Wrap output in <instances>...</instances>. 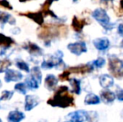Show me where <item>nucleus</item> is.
<instances>
[{"mask_svg":"<svg viewBox=\"0 0 123 122\" xmlns=\"http://www.w3.org/2000/svg\"><path fill=\"white\" fill-rule=\"evenodd\" d=\"M12 20H14V18H13L8 13H3V12H0V23H6L8 22H9V23H13L14 24V22H12Z\"/></svg>","mask_w":123,"mask_h":122,"instance_id":"obj_22","label":"nucleus"},{"mask_svg":"<svg viewBox=\"0 0 123 122\" xmlns=\"http://www.w3.org/2000/svg\"><path fill=\"white\" fill-rule=\"evenodd\" d=\"M93 44L99 51H105L110 46V41L107 38H98L94 39Z\"/></svg>","mask_w":123,"mask_h":122,"instance_id":"obj_9","label":"nucleus"},{"mask_svg":"<svg viewBox=\"0 0 123 122\" xmlns=\"http://www.w3.org/2000/svg\"><path fill=\"white\" fill-rule=\"evenodd\" d=\"M86 116H87V111L80 110L70 113L67 116V118L70 122H84L86 121Z\"/></svg>","mask_w":123,"mask_h":122,"instance_id":"obj_7","label":"nucleus"},{"mask_svg":"<svg viewBox=\"0 0 123 122\" xmlns=\"http://www.w3.org/2000/svg\"><path fill=\"white\" fill-rule=\"evenodd\" d=\"M94 66H93L92 64H81L79 66H75V67H71V68L69 69V71L70 73H80V74H84L86 72H91L93 70Z\"/></svg>","mask_w":123,"mask_h":122,"instance_id":"obj_10","label":"nucleus"},{"mask_svg":"<svg viewBox=\"0 0 123 122\" xmlns=\"http://www.w3.org/2000/svg\"><path fill=\"white\" fill-rule=\"evenodd\" d=\"M68 49L72 53L75 54L76 56H80L83 53H86L87 51V47L85 42H76L68 44L67 46Z\"/></svg>","mask_w":123,"mask_h":122,"instance_id":"obj_5","label":"nucleus"},{"mask_svg":"<svg viewBox=\"0 0 123 122\" xmlns=\"http://www.w3.org/2000/svg\"><path fill=\"white\" fill-rule=\"evenodd\" d=\"M53 1H55V0H46V2H45V3H47V4L50 5L52 3H53Z\"/></svg>","mask_w":123,"mask_h":122,"instance_id":"obj_36","label":"nucleus"},{"mask_svg":"<svg viewBox=\"0 0 123 122\" xmlns=\"http://www.w3.org/2000/svg\"><path fill=\"white\" fill-rule=\"evenodd\" d=\"M78 0H73V2H77Z\"/></svg>","mask_w":123,"mask_h":122,"instance_id":"obj_40","label":"nucleus"},{"mask_svg":"<svg viewBox=\"0 0 123 122\" xmlns=\"http://www.w3.org/2000/svg\"><path fill=\"white\" fill-rule=\"evenodd\" d=\"M91 15H92L93 18L96 19L105 30H111L115 26V23L111 22L110 17H109L107 12L104 8H96L92 12Z\"/></svg>","mask_w":123,"mask_h":122,"instance_id":"obj_3","label":"nucleus"},{"mask_svg":"<svg viewBox=\"0 0 123 122\" xmlns=\"http://www.w3.org/2000/svg\"><path fill=\"white\" fill-rule=\"evenodd\" d=\"M66 32V27L65 26H57L55 25L46 24L44 26L41 27L39 30L38 31V36L39 38L43 39H49L55 36H59L60 34H64Z\"/></svg>","mask_w":123,"mask_h":122,"instance_id":"obj_2","label":"nucleus"},{"mask_svg":"<svg viewBox=\"0 0 123 122\" xmlns=\"http://www.w3.org/2000/svg\"><path fill=\"white\" fill-rule=\"evenodd\" d=\"M100 102V99L99 96L93 93H90L85 98V104L87 105H98Z\"/></svg>","mask_w":123,"mask_h":122,"instance_id":"obj_18","label":"nucleus"},{"mask_svg":"<svg viewBox=\"0 0 123 122\" xmlns=\"http://www.w3.org/2000/svg\"><path fill=\"white\" fill-rule=\"evenodd\" d=\"M57 83H58V80H57L56 77L53 75H49L45 78V80H44L45 87L49 90H55V87H56V85H57Z\"/></svg>","mask_w":123,"mask_h":122,"instance_id":"obj_15","label":"nucleus"},{"mask_svg":"<svg viewBox=\"0 0 123 122\" xmlns=\"http://www.w3.org/2000/svg\"><path fill=\"white\" fill-rule=\"evenodd\" d=\"M109 69L114 74H118L123 70V61L116 56H110L109 58Z\"/></svg>","mask_w":123,"mask_h":122,"instance_id":"obj_6","label":"nucleus"},{"mask_svg":"<svg viewBox=\"0 0 123 122\" xmlns=\"http://www.w3.org/2000/svg\"><path fill=\"white\" fill-rule=\"evenodd\" d=\"M47 103L50 105L57 107L66 108L74 105V98L69 93L67 86H60L52 98L48 99Z\"/></svg>","mask_w":123,"mask_h":122,"instance_id":"obj_1","label":"nucleus"},{"mask_svg":"<svg viewBox=\"0 0 123 122\" xmlns=\"http://www.w3.org/2000/svg\"><path fill=\"white\" fill-rule=\"evenodd\" d=\"M20 2H25V1H28V0H19Z\"/></svg>","mask_w":123,"mask_h":122,"instance_id":"obj_38","label":"nucleus"},{"mask_svg":"<svg viewBox=\"0 0 123 122\" xmlns=\"http://www.w3.org/2000/svg\"><path fill=\"white\" fill-rule=\"evenodd\" d=\"M39 122H47V121H40Z\"/></svg>","mask_w":123,"mask_h":122,"instance_id":"obj_39","label":"nucleus"},{"mask_svg":"<svg viewBox=\"0 0 123 122\" xmlns=\"http://www.w3.org/2000/svg\"><path fill=\"white\" fill-rule=\"evenodd\" d=\"M25 118V115L18 110H13L9 113L8 120L9 122H20Z\"/></svg>","mask_w":123,"mask_h":122,"instance_id":"obj_17","label":"nucleus"},{"mask_svg":"<svg viewBox=\"0 0 123 122\" xmlns=\"http://www.w3.org/2000/svg\"><path fill=\"white\" fill-rule=\"evenodd\" d=\"M23 78V75L21 73H19L18 71L13 70H7L5 71V77L4 80L6 82H10V81H18Z\"/></svg>","mask_w":123,"mask_h":122,"instance_id":"obj_8","label":"nucleus"},{"mask_svg":"<svg viewBox=\"0 0 123 122\" xmlns=\"http://www.w3.org/2000/svg\"><path fill=\"white\" fill-rule=\"evenodd\" d=\"M14 89L16 90H18V92H20L21 94H25L26 92H27V87H26V85L25 83H18L17 84L14 86Z\"/></svg>","mask_w":123,"mask_h":122,"instance_id":"obj_28","label":"nucleus"},{"mask_svg":"<svg viewBox=\"0 0 123 122\" xmlns=\"http://www.w3.org/2000/svg\"><path fill=\"white\" fill-rule=\"evenodd\" d=\"M86 24V20L78 18L77 17H74L73 20H72V27H73L74 30L76 31V32H81Z\"/></svg>","mask_w":123,"mask_h":122,"instance_id":"obj_16","label":"nucleus"},{"mask_svg":"<svg viewBox=\"0 0 123 122\" xmlns=\"http://www.w3.org/2000/svg\"><path fill=\"white\" fill-rule=\"evenodd\" d=\"M121 116H122V118H123V110L122 111V113H121Z\"/></svg>","mask_w":123,"mask_h":122,"instance_id":"obj_37","label":"nucleus"},{"mask_svg":"<svg viewBox=\"0 0 123 122\" xmlns=\"http://www.w3.org/2000/svg\"><path fill=\"white\" fill-rule=\"evenodd\" d=\"M117 32H118V34L121 35L122 37H123V23H120L118 25V28H117Z\"/></svg>","mask_w":123,"mask_h":122,"instance_id":"obj_34","label":"nucleus"},{"mask_svg":"<svg viewBox=\"0 0 123 122\" xmlns=\"http://www.w3.org/2000/svg\"><path fill=\"white\" fill-rule=\"evenodd\" d=\"M26 85L31 89H38L39 85V82H38L36 80H34L33 77H29L26 80Z\"/></svg>","mask_w":123,"mask_h":122,"instance_id":"obj_25","label":"nucleus"},{"mask_svg":"<svg viewBox=\"0 0 123 122\" xmlns=\"http://www.w3.org/2000/svg\"><path fill=\"white\" fill-rule=\"evenodd\" d=\"M105 59H103V58H98L97 59H96V60H94L92 62L93 66L96 67V68H97V69L102 68V67L105 65Z\"/></svg>","mask_w":123,"mask_h":122,"instance_id":"obj_27","label":"nucleus"},{"mask_svg":"<svg viewBox=\"0 0 123 122\" xmlns=\"http://www.w3.org/2000/svg\"><path fill=\"white\" fill-rule=\"evenodd\" d=\"M20 15H24L28 18H31V19L34 20L35 23H37L38 24L42 25L44 23V17H43L42 12H37V13H31V12H28L25 13H19Z\"/></svg>","mask_w":123,"mask_h":122,"instance_id":"obj_13","label":"nucleus"},{"mask_svg":"<svg viewBox=\"0 0 123 122\" xmlns=\"http://www.w3.org/2000/svg\"><path fill=\"white\" fill-rule=\"evenodd\" d=\"M100 98H101L102 101L105 103L108 104V103H112L117 98V94L114 92L109 90L108 89H105L100 92Z\"/></svg>","mask_w":123,"mask_h":122,"instance_id":"obj_11","label":"nucleus"},{"mask_svg":"<svg viewBox=\"0 0 123 122\" xmlns=\"http://www.w3.org/2000/svg\"><path fill=\"white\" fill-rule=\"evenodd\" d=\"M16 65L19 70H24V71H26V72H29V65H28L25 62H24L22 60H18V61H17Z\"/></svg>","mask_w":123,"mask_h":122,"instance_id":"obj_29","label":"nucleus"},{"mask_svg":"<svg viewBox=\"0 0 123 122\" xmlns=\"http://www.w3.org/2000/svg\"><path fill=\"white\" fill-rule=\"evenodd\" d=\"M12 64L11 61L9 59H3L0 60V73L4 72L8 70V68Z\"/></svg>","mask_w":123,"mask_h":122,"instance_id":"obj_26","label":"nucleus"},{"mask_svg":"<svg viewBox=\"0 0 123 122\" xmlns=\"http://www.w3.org/2000/svg\"><path fill=\"white\" fill-rule=\"evenodd\" d=\"M31 77L36 80L38 82L40 83L41 82V79H42V75H41L40 70H39V67H34L32 69V72H31Z\"/></svg>","mask_w":123,"mask_h":122,"instance_id":"obj_23","label":"nucleus"},{"mask_svg":"<svg viewBox=\"0 0 123 122\" xmlns=\"http://www.w3.org/2000/svg\"><path fill=\"white\" fill-rule=\"evenodd\" d=\"M99 116L96 111H87L86 121L87 122H98Z\"/></svg>","mask_w":123,"mask_h":122,"instance_id":"obj_24","label":"nucleus"},{"mask_svg":"<svg viewBox=\"0 0 123 122\" xmlns=\"http://www.w3.org/2000/svg\"><path fill=\"white\" fill-rule=\"evenodd\" d=\"M39 99L35 95H27L25 97V110H30L39 105Z\"/></svg>","mask_w":123,"mask_h":122,"instance_id":"obj_12","label":"nucleus"},{"mask_svg":"<svg viewBox=\"0 0 123 122\" xmlns=\"http://www.w3.org/2000/svg\"><path fill=\"white\" fill-rule=\"evenodd\" d=\"M97 1L103 3V4H112L114 0H97Z\"/></svg>","mask_w":123,"mask_h":122,"instance_id":"obj_35","label":"nucleus"},{"mask_svg":"<svg viewBox=\"0 0 123 122\" xmlns=\"http://www.w3.org/2000/svg\"><path fill=\"white\" fill-rule=\"evenodd\" d=\"M1 85H1V81H0V87H1Z\"/></svg>","mask_w":123,"mask_h":122,"instance_id":"obj_42","label":"nucleus"},{"mask_svg":"<svg viewBox=\"0 0 123 122\" xmlns=\"http://www.w3.org/2000/svg\"><path fill=\"white\" fill-rule=\"evenodd\" d=\"M25 49L29 50V52L32 54H42V50L38 45H36L34 43H29L26 46H25Z\"/></svg>","mask_w":123,"mask_h":122,"instance_id":"obj_20","label":"nucleus"},{"mask_svg":"<svg viewBox=\"0 0 123 122\" xmlns=\"http://www.w3.org/2000/svg\"><path fill=\"white\" fill-rule=\"evenodd\" d=\"M70 75V72L68 70H65V71H64L63 73L60 75V80H62V81H65V80H70V78H69Z\"/></svg>","mask_w":123,"mask_h":122,"instance_id":"obj_31","label":"nucleus"},{"mask_svg":"<svg viewBox=\"0 0 123 122\" xmlns=\"http://www.w3.org/2000/svg\"><path fill=\"white\" fill-rule=\"evenodd\" d=\"M122 46H123V41H122Z\"/></svg>","mask_w":123,"mask_h":122,"instance_id":"obj_41","label":"nucleus"},{"mask_svg":"<svg viewBox=\"0 0 123 122\" xmlns=\"http://www.w3.org/2000/svg\"><path fill=\"white\" fill-rule=\"evenodd\" d=\"M13 44H14V41L12 38L3 35V34H0V46L3 48H8Z\"/></svg>","mask_w":123,"mask_h":122,"instance_id":"obj_19","label":"nucleus"},{"mask_svg":"<svg viewBox=\"0 0 123 122\" xmlns=\"http://www.w3.org/2000/svg\"><path fill=\"white\" fill-rule=\"evenodd\" d=\"M69 122H70V121H69Z\"/></svg>","mask_w":123,"mask_h":122,"instance_id":"obj_44","label":"nucleus"},{"mask_svg":"<svg viewBox=\"0 0 123 122\" xmlns=\"http://www.w3.org/2000/svg\"><path fill=\"white\" fill-rule=\"evenodd\" d=\"M62 57H63V53L61 51H57L55 55L51 56L48 60H44L41 66L43 69H51L58 66L60 64H63Z\"/></svg>","mask_w":123,"mask_h":122,"instance_id":"obj_4","label":"nucleus"},{"mask_svg":"<svg viewBox=\"0 0 123 122\" xmlns=\"http://www.w3.org/2000/svg\"><path fill=\"white\" fill-rule=\"evenodd\" d=\"M13 94V92L12 91H8V90H5V91H3L2 93V95L0 99H3V100H7V99H9L12 98Z\"/></svg>","mask_w":123,"mask_h":122,"instance_id":"obj_30","label":"nucleus"},{"mask_svg":"<svg viewBox=\"0 0 123 122\" xmlns=\"http://www.w3.org/2000/svg\"><path fill=\"white\" fill-rule=\"evenodd\" d=\"M0 122H2V121H1V119H0Z\"/></svg>","mask_w":123,"mask_h":122,"instance_id":"obj_43","label":"nucleus"},{"mask_svg":"<svg viewBox=\"0 0 123 122\" xmlns=\"http://www.w3.org/2000/svg\"><path fill=\"white\" fill-rule=\"evenodd\" d=\"M100 85L102 88L109 89L113 86L114 80L111 75H102L100 77Z\"/></svg>","mask_w":123,"mask_h":122,"instance_id":"obj_14","label":"nucleus"},{"mask_svg":"<svg viewBox=\"0 0 123 122\" xmlns=\"http://www.w3.org/2000/svg\"><path fill=\"white\" fill-rule=\"evenodd\" d=\"M117 99L119 101H123V90H119L117 92Z\"/></svg>","mask_w":123,"mask_h":122,"instance_id":"obj_33","label":"nucleus"},{"mask_svg":"<svg viewBox=\"0 0 123 122\" xmlns=\"http://www.w3.org/2000/svg\"><path fill=\"white\" fill-rule=\"evenodd\" d=\"M0 6L8 8V9H13V7L10 5V3L7 0H0Z\"/></svg>","mask_w":123,"mask_h":122,"instance_id":"obj_32","label":"nucleus"},{"mask_svg":"<svg viewBox=\"0 0 123 122\" xmlns=\"http://www.w3.org/2000/svg\"><path fill=\"white\" fill-rule=\"evenodd\" d=\"M70 85L72 87V90L74 93H75L76 94H80L81 91V87H80V81L79 80L75 78L73 79H70Z\"/></svg>","mask_w":123,"mask_h":122,"instance_id":"obj_21","label":"nucleus"}]
</instances>
